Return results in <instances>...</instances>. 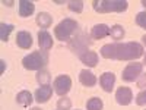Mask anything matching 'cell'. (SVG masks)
Listing matches in <instances>:
<instances>
[{
    "instance_id": "obj_17",
    "label": "cell",
    "mask_w": 146,
    "mask_h": 110,
    "mask_svg": "<svg viewBox=\"0 0 146 110\" xmlns=\"http://www.w3.org/2000/svg\"><path fill=\"white\" fill-rule=\"evenodd\" d=\"M18 5H19V15L22 18L31 16L34 13V10H35V5L32 2H28V0H21Z\"/></svg>"
},
{
    "instance_id": "obj_8",
    "label": "cell",
    "mask_w": 146,
    "mask_h": 110,
    "mask_svg": "<svg viewBox=\"0 0 146 110\" xmlns=\"http://www.w3.org/2000/svg\"><path fill=\"white\" fill-rule=\"evenodd\" d=\"M115 101L120 106H129L133 101V93L129 87H120L115 91Z\"/></svg>"
},
{
    "instance_id": "obj_30",
    "label": "cell",
    "mask_w": 146,
    "mask_h": 110,
    "mask_svg": "<svg viewBox=\"0 0 146 110\" xmlns=\"http://www.w3.org/2000/svg\"><path fill=\"white\" fill-rule=\"evenodd\" d=\"M3 5H7V6H12V2H3Z\"/></svg>"
},
{
    "instance_id": "obj_15",
    "label": "cell",
    "mask_w": 146,
    "mask_h": 110,
    "mask_svg": "<svg viewBox=\"0 0 146 110\" xmlns=\"http://www.w3.org/2000/svg\"><path fill=\"white\" fill-rule=\"evenodd\" d=\"M35 22H36V25H38L40 28L47 30V28L51 27V23H53V16L48 13V12H40V13L36 15V18H35Z\"/></svg>"
},
{
    "instance_id": "obj_2",
    "label": "cell",
    "mask_w": 146,
    "mask_h": 110,
    "mask_svg": "<svg viewBox=\"0 0 146 110\" xmlns=\"http://www.w3.org/2000/svg\"><path fill=\"white\" fill-rule=\"evenodd\" d=\"M92 7L98 13H111V12L121 13L129 7V3L126 0H94Z\"/></svg>"
},
{
    "instance_id": "obj_14",
    "label": "cell",
    "mask_w": 146,
    "mask_h": 110,
    "mask_svg": "<svg viewBox=\"0 0 146 110\" xmlns=\"http://www.w3.org/2000/svg\"><path fill=\"white\" fill-rule=\"evenodd\" d=\"M16 46L23 48V50H28L32 46V37L28 31H19L16 34Z\"/></svg>"
},
{
    "instance_id": "obj_3",
    "label": "cell",
    "mask_w": 146,
    "mask_h": 110,
    "mask_svg": "<svg viewBox=\"0 0 146 110\" xmlns=\"http://www.w3.org/2000/svg\"><path fill=\"white\" fill-rule=\"evenodd\" d=\"M78 27H79V23L75 19L66 18L60 23H57V27L54 28V35L60 41H70L72 35L78 31Z\"/></svg>"
},
{
    "instance_id": "obj_13",
    "label": "cell",
    "mask_w": 146,
    "mask_h": 110,
    "mask_svg": "<svg viewBox=\"0 0 146 110\" xmlns=\"http://www.w3.org/2000/svg\"><path fill=\"white\" fill-rule=\"evenodd\" d=\"M79 81H80L82 85H85V87H88V88H92L96 85V76L88 69H82L79 72Z\"/></svg>"
},
{
    "instance_id": "obj_31",
    "label": "cell",
    "mask_w": 146,
    "mask_h": 110,
    "mask_svg": "<svg viewBox=\"0 0 146 110\" xmlns=\"http://www.w3.org/2000/svg\"><path fill=\"white\" fill-rule=\"evenodd\" d=\"M29 110H41L40 107H32V109H29Z\"/></svg>"
},
{
    "instance_id": "obj_7",
    "label": "cell",
    "mask_w": 146,
    "mask_h": 110,
    "mask_svg": "<svg viewBox=\"0 0 146 110\" xmlns=\"http://www.w3.org/2000/svg\"><path fill=\"white\" fill-rule=\"evenodd\" d=\"M53 88H54V91L60 97H64L70 91V88H72V79H70V76H67V75H58L54 79V82H53Z\"/></svg>"
},
{
    "instance_id": "obj_28",
    "label": "cell",
    "mask_w": 146,
    "mask_h": 110,
    "mask_svg": "<svg viewBox=\"0 0 146 110\" xmlns=\"http://www.w3.org/2000/svg\"><path fill=\"white\" fill-rule=\"evenodd\" d=\"M0 63H2V73H3V70H5V60H0Z\"/></svg>"
},
{
    "instance_id": "obj_29",
    "label": "cell",
    "mask_w": 146,
    "mask_h": 110,
    "mask_svg": "<svg viewBox=\"0 0 146 110\" xmlns=\"http://www.w3.org/2000/svg\"><path fill=\"white\" fill-rule=\"evenodd\" d=\"M142 41H143V46L146 47V35H143V37H142Z\"/></svg>"
},
{
    "instance_id": "obj_5",
    "label": "cell",
    "mask_w": 146,
    "mask_h": 110,
    "mask_svg": "<svg viewBox=\"0 0 146 110\" xmlns=\"http://www.w3.org/2000/svg\"><path fill=\"white\" fill-rule=\"evenodd\" d=\"M89 38L86 37V34H83V32H78L73 38L70 40L69 43V47H70V50L73 54H76L78 57H80L82 54H85L86 52H89Z\"/></svg>"
},
{
    "instance_id": "obj_9",
    "label": "cell",
    "mask_w": 146,
    "mask_h": 110,
    "mask_svg": "<svg viewBox=\"0 0 146 110\" xmlns=\"http://www.w3.org/2000/svg\"><path fill=\"white\" fill-rule=\"evenodd\" d=\"M51 95H53V87L51 85H41V87L35 91L34 94V99L36 103H47L48 100L51 99Z\"/></svg>"
},
{
    "instance_id": "obj_18",
    "label": "cell",
    "mask_w": 146,
    "mask_h": 110,
    "mask_svg": "<svg viewBox=\"0 0 146 110\" xmlns=\"http://www.w3.org/2000/svg\"><path fill=\"white\" fill-rule=\"evenodd\" d=\"M16 101H18V104H21V106H23V107H28V106H31V103L34 101V97H32V94H31L29 91L23 90V91L18 93Z\"/></svg>"
},
{
    "instance_id": "obj_20",
    "label": "cell",
    "mask_w": 146,
    "mask_h": 110,
    "mask_svg": "<svg viewBox=\"0 0 146 110\" xmlns=\"http://www.w3.org/2000/svg\"><path fill=\"white\" fill-rule=\"evenodd\" d=\"M50 81H51L50 72L45 70V69L38 70V73H36V82H38L40 85H50Z\"/></svg>"
},
{
    "instance_id": "obj_16",
    "label": "cell",
    "mask_w": 146,
    "mask_h": 110,
    "mask_svg": "<svg viewBox=\"0 0 146 110\" xmlns=\"http://www.w3.org/2000/svg\"><path fill=\"white\" fill-rule=\"evenodd\" d=\"M80 62L83 63V65H86L88 68H95L96 65H98V60H100V57H98V54H96L95 52H86L85 54H82L80 57Z\"/></svg>"
},
{
    "instance_id": "obj_23",
    "label": "cell",
    "mask_w": 146,
    "mask_h": 110,
    "mask_svg": "<svg viewBox=\"0 0 146 110\" xmlns=\"http://www.w3.org/2000/svg\"><path fill=\"white\" fill-rule=\"evenodd\" d=\"M67 7L72 12L80 13V12L83 10V2H82V0H70V2H67Z\"/></svg>"
},
{
    "instance_id": "obj_25",
    "label": "cell",
    "mask_w": 146,
    "mask_h": 110,
    "mask_svg": "<svg viewBox=\"0 0 146 110\" xmlns=\"http://www.w3.org/2000/svg\"><path fill=\"white\" fill-rule=\"evenodd\" d=\"M136 23L140 28L146 30V12H139L136 15Z\"/></svg>"
},
{
    "instance_id": "obj_22",
    "label": "cell",
    "mask_w": 146,
    "mask_h": 110,
    "mask_svg": "<svg viewBox=\"0 0 146 110\" xmlns=\"http://www.w3.org/2000/svg\"><path fill=\"white\" fill-rule=\"evenodd\" d=\"M110 35H111V38H113V40L118 41V40H123V38H124L126 31H124V28H123V27L117 23V25L111 27V32H110Z\"/></svg>"
},
{
    "instance_id": "obj_26",
    "label": "cell",
    "mask_w": 146,
    "mask_h": 110,
    "mask_svg": "<svg viewBox=\"0 0 146 110\" xmlns=\"http://www.w3.org/2000/svg\"><path fill=\"white\" fill-rule=\"evenodd\" d=\"M136 104L137 106H146V90L140 91L136 95Z\"/></svg>"
},
{
    "instance_id": "obj_19",
    "label": "cell",
    "mask_w": 146,
    "mask_h": 110,
    "mask_svg": "<svg viewBox=\"0 0 146 110\" xmlns=\"http://www.w3.org/2000/svg\"><path fill=\"white\" fill-rule=\"evenodd\" d=\"M13 25L12 23H5V22H2L0 23V40H2L3 43H7V40H9V35H10V32L13 31Z\"/></svg>"
},
{
    "instance_id": "obj_4",
    "label": "cell",
    "mask_w": 146,
    "mask_h": 110,
    "mask_svg": "<svg viewBox=\"0 0 146 110\" xmlns=\"http://www.w3.org/2000/svg\"><path fill=\"white\" fill-rule=\"evenodd\" d=\"M47 63V56L42 54L41 52H32L28 56L22 59V65L28 70H41Z\"/></svg>"
},
{
    "instance_id": "obj_11",
    "label": "cell",
    "mask_w": 146,
    "mask_h": 110,
    "mask_svg": "<svg viewBox=\"0 0 146 110\" xmlns=\"http://www.w3.org/2000/svg\"><path fill=\"white\" fill-rule=\"evenodd\" d=\"M114 84H115V75L113 72H104L101 75L100 85L105 93H111L114 90Z\"/></svg>"
},
{
    "instance_id": "obj_24",
    "label": "cell",
    "mask_w": 146,
    "mask_h": 110,
    "mask_svg": "<svg viewBox=\"0 0 146 110\" xmlns=\"http://www.w3.org/2000/svg\"><path fill=\"white\" fill-rule=\"evenodd\" d=\"M72 109V100L67 99V97H62L57 101V110H70Z\"/></svg>"
},
{
    "instance_id": "obj_10",
    "label": "cell",
    "mask_w": 146,
    "mask_h": 110,
    "mask_svg": "<svg viewBox=\"0 0 146 110\" xmlns=\"http://www.w3.org/2000/svg\"><path fill=\"white\" fill-rule=\"evenodd\" d=\"M38 46L44 53H47L53 47V37L47 30H41L38 32Z\"/></svg>"
},
{
    "instance_id": "obj_6",
    "label": "cell",
    "mask_w": 146,
    "mask_h": 110,
    "mask_svg": "<svg viewBox=\"0 0 146 110\" xmlns=\"http://www.w3.org/2000/svg\"><path fill=\"white\" fill-rule=\"evenodd\" d=\"M142 70H143V63H137V62L129 63V65L123 69L121 78H123V81H124V82H133V81H137V78L142 75Z\"/></svg>"
},
{
    "instance_id": "obj_1",
    "label": "cell",
    "mask_w": 146,
    "mask_h": 110,
    "mask_svg": "<svg viewBox=\"0 0 146 110\" xmlns=\"http://www.w3.org/2000/svg\"><path fill=\"white\" fill-rule=\"evenodd\" d=\"M104 59L111 60H136L143 56V46L130 41V43H110L104 44L100 50Z\"/></svg>"
},
{
    "instance_id": "obj_12",
    "label": "cell",
    "mask_w": 146,
    "mask_h": 110,
    "mask_svg": "<svg viewBox=\"0 0 146 110\" xmlns=\"http://www.w3.org/2000/svg\"><path fill=\"white\" fill-rule=\"evenodd\" d=\"M110 32H111V28L108 25H105V23H96L91 30V37L94 40H102L110 35Z\"/></svg>"
},
{
    "instance_id": "obj_21",
    "label": "cell",
    "mask_w": 146,
    "mask_h": 110,
    "mask_svg": "<svg viewBox=\"0 0 146 110\" xmlns=\"http://www.w3.org/2000/svg\"><path fill=\"white\" fill-rule=\"evenodd\" d=\"M104 109V103L100 97H92L86 101V110H102Z\"/></svg>"
},
{
    "instance_id": "obj_33",
    "label": "cell",
    "mask_w": 146,
    "mask_h": 110,
    "mask_svg": "<svg viewBox=\"0 0 146 110\" xmlns=\"http://www.w3.org/2000/svg\"><path fill=\"white\" fill-rule=\"evenodd\" d=\"M143 65H146V54H145V57H143Z\"/></svg>"
},
{
    "instance_id": "obj_27",
    "label": "cell",
    "mask_w": 146,
    "mask_h": 110,
    "mask_svg": "<svg viewBox=\"0 0 146 110\" xmlns=\"http://www.w3.org/2000/svg\"><path fill=\"white\" fill-rule=\"evenodd\" d=\"M137 87L139 88H145L146 87V73H142V75L137 78Z\"/></svg>"
},
{
    "instance_id": "obj_32",
    "label": "cell",
    "mask_w": 146,
    "mask_h": 110,
    "mask_svg": "<svg viewBox=\"0 0 146 110\" xmlns=\"http://www.w3.org/2000/svg\"><path fill=\"white\" fill-rule=\"evenodd\" d=\"M142 5H143V6L146 7V0H142Z\"/></svg>"
}]
</instances>
